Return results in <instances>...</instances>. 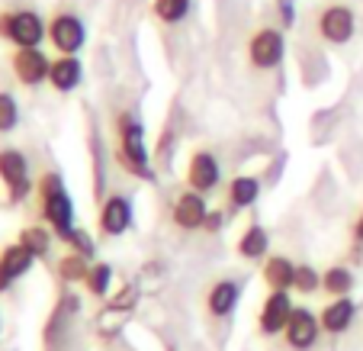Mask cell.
Instances as JSON below:
<instances>
[{"mask_svg": "<svg viewBox=\"0 0 363 351\" xmlns=\"http://www.w3.org/2000/svg\"><path fill=\"white\" fill-rule=\"evenodd\" d=\"M116 161L138 180H155L148 161V142H145V126L135 113H119L116 117Z\"/></svg>", "mask_w": 363, "mask_h": 351, "instance_id": "6da1fadb", "label": "cell"}, {"mask_svg": "<svg viewBox=\"0 0 363 351\" xmlns=\"http://www.w3.org/2000/svg\"><path fill=\"white\" fill-rule=\"evenodd\" d=\"M35 197H39V213L48 222V229L65 242V235L74 229V200H71L65 178L58 171H45L35 184Z\"/></svg>", "mask_w": 363, "mask_h": 351, "instance_id": "7a4b0ae2", "label": "cell"}, {"mask_svg": "<svg viewBox=\"0 0 363 351\" xmlns=\"http://www.w3.org/2000/svg\"><path fill=\"white\" fill-rule=\"evenodd\" d=\"M0 39H7L13 48H42L48 39V23L39 10H0Z\"/></svg>", "mask_w": 363, "mask_h": 351, "instance_id": "3957f363", "label": "cell"}, {"mask_svg": "<svg viewBox=\"0 0 363 351\" xmlns=\"http://www.w3.org/2000/svg\"><path fill=\"white\" fill-rule=\"evenodd\" d=\"M315 33H318V39L328 42V45H347V42L357 36L354 7H350V4H341V0L325 4L315 16Z\"/></svg>", "mask_w": 363, "mask_h": 351, "instance_id": "277c9868", "label": "cell"}, {"mask_svg": "<svg viewBox=\"0 0 363 351\" xmlns=\"http://www.w3.org/2000/svg\"><path fill=\"white\" fill-rule=\"evenodd\" d=\"M286 58V33L277 26H261L247 39V62L257 71H274Z\"/></svg>", "mask_w": 363, "mask_h": 351, "instance_id": "5b68a950", "label": "cell"}, {"mask_svg": "<svg viewBox=\"0 0 363 351\" xmlns=\"http://www.w3.org/2000/svg\"><path fill=\"white\" fill-rule=\"evenodd\" d=\"M48 42L55 45L58 55H77L84 42H87V26H84V20L77 14L62 10V14L48 20Z\"/></svg>", "mask_w": 363, "mask_h": 351, "instance_id": "8992f818", "label": "cell"}, {"mask_svg": "<svg viewBox=\"0 0 363 351\" xmlns=\"http://www.w3.org/2000/svg\"><path fill=\"white\" fill-rule=\"evenodd\" d=\"M0 180L7 187V200L20 203L33 193V178H29V161L20 148H0Z\"/></svg>", "mask_w": 363, "mask_h": 351, "instance_id": "52a82bcc", "label": "cell"}, {"mask_svg": "<svg viewBox=\"0 0 363 351\" xmlns=\"http://www.w3.org/2000/svg\"><path fill=\"white\" fill-rule=\"evenodd\" d=\"M10 71L23 87H39L48 81V71H52V58L42 52V48H13L10 55Z\"/></svg>", "mask_w": 363, "mask_h": 351, "instance_id": "ba28073f", "label": "cell"}, {"mask_svg": "<svg viewBox=\"0 0 363 351\" xmlns=\"http://www.w3.org/2000/svg\"><path fill=\"white\" fill-rule=\"evenodd\" d=\"M132 220H135V210H132V200L123 197V193H110V197L103 200L100 207V216H96V226H100L103 235H125L132 229Z\"/></svg>", "mask_w": 363, "mask_h": 351, "instance_id": "9c48e42d", "label": "cell"}, {"mask_svg": "<svg viewBox=\"0 0 363 351\" xmlns=\"http://www.w3.org/2000/svg\"><path fill=\"white\" fill-rule=\"evenodd\" d=\"M318 335H322V323H318V316L308 310V306H296L293 316H289V323H286V332H283L286 345L293 351H308V348H315Z\"/></svg>", "mask_w": 363, "mask_h": 351, "instance_id": "30bf717a", "label": "cell"}, {"mask_svg": "<svg viewBox=\"0 0 363 351\" xmlns=\"http://www.w3.org/2000/svg\"><path fill=\"white\" fill-rule=\"evenodd\" d=\"M293 310L296 306H293V300H289V290H270L261 313H257V329H261L264 335H283Z\"/></svg>", "mask_w": 363, "mask_h": 351, "instance_id": "8fae6325", "label": "cell"}, {"mask_svg": "<svg viewBox=\"0 0 363 351\" xmlns=\"http://www.w3.org/2000/svg\"><path fill=\"white\" fill-rule=\"evenodd\" d=\"M222 180V168H219V158L206 148H196L190 155V165H186V187L196 193H209L216 190Z\"/></svg>", "mask_w": 363, "mask_h": 351, "instance_id": "7c38bea8", "label": "cell"}, {"mask_svg": "<svg viewBox=\"0 0 363 351\" xmlns=\"http://www.w3.org/2000/svg\"><path fill=\"white\" fill-rule=\"evenodd\" d=\"M206 216H209V203H206V193L184 190L177 200H174L171 220H174V226L184 229V232H196V229H203Z\"/></svg>", "mask_w": 363, "mask_h": 351, "instance_id": "4fadbf2b", "label": "cell"}, {"mask_svg": "<svg viewBox=\"0 0 363 351\" xmlns=\"http://www.w3.org/2000/svg\"><path fill=\"white\" fill-rule=\"evenodd\" d=\"M354 319H357V303L350 296H337V300L325 303L322 313H318L322 332H328V335H344L354 325Z\"/></svg>", "mask_w": 363, "mask_h": 351, "instance_id": "5bb4252c", "label": "cell"}, {"mask_svg": "<svg viewBox=\"0 0 363 351\" xmlns=\"http://www.w3.org/2000/svg\"><path fill=\"white\" fill-rule=\"evenodd\" d=\"M84 81V65L77 55H58L52 58V71H48V84L58 90V94H71L77 90Z\"/></svg>", "mask_w": 363, "mask_h": 351, "instance_id": "9a60e30c", "label": "cell"}, {"mask_svg": "<svg viewBox=\"0 0 363 351\" xmlns=\"http://www.w3.org/2000/svg\"><path fill=\"white\" fill-rule=\"evenodd\" d=\"M77 306H81V303H77V296H62V300H58L55 313H52V319H48L45 332H42V338H45V348H48V351H58L62 338L68 335V325H71V319H74Z\"/></svg>", "mask_w": 363, "mask_h": 351, "instance_id": "2e32d148", "label": "cell"}, {"mask_svg": "<svg viewBox=\"0 0 363 351\" xmlns=\"http://www.w3.org/2000/svg\"><path fill=\"white\" fill-rule=\"evenodd\" d=\"M238 300H241L238 281H216L213 287H209V293H206V310H209V316L222 319V316H228V313H235Z\"/></svg>", "mask_w": 363, "mask_h": 351, "instance_id": "e0dca14e", "label": "cell"}, {"mask_svg": "<svg viewBox=\"0 0 363 351\" xmlns=\"http://www.w3.org/2000/svg\"><path fill=\"white\" fill-rule=\"evenodd\" d=\"M267 252H270V232L261 222H251L238 239V255L245 261H261V258H267Z\"/></svg>", "mask_w": 363, "mask_h": 351, "instance_id": "ac0fdd59", "label": "cell"}, {"mask_svg": "<svg viewBox=\"0 0 363 351\" xmlns=\"http://www.w3.org/2000/svg\"><path fill=\"white\" fill-rule=\"evenodd\" d=\"M264 284L270 290H293V281H296V264L289 261L286 255H270L264 261V271H261Z\"/></svg>", "mask_w": 363, "mask_h": 351, "instance_id": "d6986e66", "label": "cell"}, {"mask_svg": "<svg viewBox=\"0 0 363 351\" xmlns=\"http://www.w3.org/2000/svg\"><path fill=\"white\" fill-rule=\"evenodd\" d=\"M257 197H261V180L254 178V174H238V178H232V184H228V207L232 210L254 207Z\"/></svg>", "mask_w": 363, "mask_h": 351, "instance_id": "ffe728a7", "label": "cell"}, {"mask_svg": "<svg viewBox=\"0 0 363 351\" xmlns=\"http://www.w3.org/2000/svg\"><path fill=\"white\" fill-rule=\"evenodd\" d=\"M354 287H357V277L347 264H331V268L322 271V290L331 296V300H337V296H350Z\"/></svg>", "mask_w": 363, "mask_h": 351, "instance_id": "44dd1931", "label": "cell"}, {"mask_svg": "<svg viewBox=\"0 0 363 351\" xmlns=\"http://www.w3.org/2000/svg\"><path fill=\"white\" fill-rule=\"evenodd\" d=\"M33 264H35V255L29 252L26 245H20V242H13V245H7L4 252H0V268L7 271L13 281L16 277H23V274H29Z\"/></svg>", "mask_w": 363, "mask_h": 351, "instance_id": "7402d4cb", "label": "cell"}, {"mask_svg": "<svg viewBox=\"0 0 363 351\" xmlns=\"http://www.w3.org/2000/svg\"><path fill=\"white\" fill-rule=\"evenodd\" d=\"M151 14L164 26H180L193 14V0H151Z\"/></svg>", "mask_w": 363, "mask_h": 351, "instance_id": "603a6c76", "label": "cell"}, {"mask_svg": "<svg viewBox=\"0 0 363 351\" xmlns=\"http://www.w3.org/2000/svg\"><path fill=\"white\" fill-rule=\"evenodd\" d=\"M129 313L132 310H119V306H106V310L96 316V335L103 342H113V338L123 335L125 323H129Z\"/></svg>", "mask_w": 363, "mask_h": 351, "instance_id": "cb8c5ba5", "label": "cell"}, {"mask_svg": "<svg viewBox=\"0 0 363 351\" xmlns=\"http://www.w3.org/2000/svg\"><path fill=\"white\" fill-rule=\"evenodd\" d=\"M52 229H45V226H26V229H20V245H26L29 252H33L35 258H45L48 252H52Z\"/></svg>", "mask_w": 363, "mask_h": 351, "instance_id": "d4e9b609", "label": "cell"}, {"mask_svg": "<svg viewBox=\"0 0 363 351\" xmlns=\"http://www.w3.org/2000/svg\"><path fill=\"white\" fill-rule=\"evenodd\" d=\"M90 258L77 255V252H68V255L58 258V277H62L65 284H84V277H87L90 271Z\"/></svg>", "mask_w": 363, "mask_h": 351, "instance_id": "484cf974", "label": "cell"}, {"mask_svg": "<svg viewBox=\"0 0 363 351\" xmlns=\"http://www.w3.org/2000/svg\"><path fill=\"white\" fill-rule=\"evenodd\" d=\"M84 287H87V293L90 296H106L110 293V287H113V268L106 261H94L90 264V271H87V277H84Z\"/></svg>", "mask_w": 363, "mask_h": 351, "instance_id": "4316f807", "label": "cell"}, {"mask_svg": "<svg viewBox=\"0 0 363 351\" xmlns=\"http://www.w3.org/2000/svg\"><path fill=\"white\" fill-rule=\"evenodd\" d=\"M20 126V104L10 90H0V136H7Z\"/></svg>", "mask_w": 363, "mask_h": 351, "instance_id": "83f0119b", "label": "cell"}, {"mask_svg": "<svg viewBox=\"0 0 363 351\" xmlns=\"http://www.w3.org/2000/svg\"><path fill=\"white\" fill-rule=\"evenodd\" d=\"M293 290L302 296L315 293L322 290V271L312 268V264H296V281H293Z\"/></svg>", "mask_w": 363, "mask_h": 351, "instance_id": "f1b7e54d", "label": "cell"}, {"mask_svg": "<svg viewBox=\"0 0 363 351\" xmlns=\"http://www.w3.org/2000/svg\"><path fill=\"white\" fill-rule=\"evenodd\" d=\"M65 245H68L71 252H77V255H84V258H94L96 255L94 239H90V232H87V229H81V226H74L68 235H65Z\"/></svg>", "mask_w": 363, "mask_h": 351, "instance_id": "f546056e", "label": "cell"}, {"mask_svg": "<svg viewBox=\"0 0 363 351\" xmlns=\"http://www.w3.org/2000/svg\"><path fill=\"white\" fill-rule=\"evenodd\" d=\"M135 303H138V287L135 284H129V287L119 290V293L110 300V306H119V310H132Z\"/></svg>", "mask_w": 363, "mask_h": 351, "instance_id": "4dcf8cb0", "label": "cell"}, {"mask_svg": "<svg viewBox=\"0 0 363 351\" xmlns=\"http://www.w3.org/2000/svg\"><path fill=\"white\" fill-rule=\"evenodd\" d=\"M277 14H280V29H289L296 23V4L293 0H277Z\"/></svg>", "mask_w": 363, "mask_h": 351, "instance_id": "1f68e13d", "label": "cell"}, {"mask_svg": "<svg viewBox=\"0 0 363 351\" xmlns=\"http://www.w3.org/2000/svg\"><path fill=\"white\" fill-rule=\"evenodd\" d=\"M222 226H225V213H222V210H209V216H206V222H203V232L216 235Z\"/></svg>", "mask_w": 363, "mask_h": 351, "instance_id": "d6a6232c", "label": "cell"}, {"mask_svg": "<svg viewBox=\"0 0 363 351\" xmlns=\"http://www.w3.org/2000/svg\"><path fill=\"white\" fill-rule=\"evenodd\" d=\"M354 242L357 245H363V210H360V216L354 220Z\"/></svg>", "mask_w": 363, "mask_h": 351, "instance_id": "836d02e7", "label": "cell"}, {"mask_svg": "<svg viewBox=\"0 0 363 351\" xmlns=\"http://www.w3.org/2000/svg\"><path fill=\"white\" fill-rule=\"evenodd\" d=\"M10 284H13V277H10L7 271L0 268V293H7V290H10Z\"/></svg>", "mask_w": 363, "mask_h": 351, "instance_id": "e575fe53", "label": "cell"}]
</instances>
